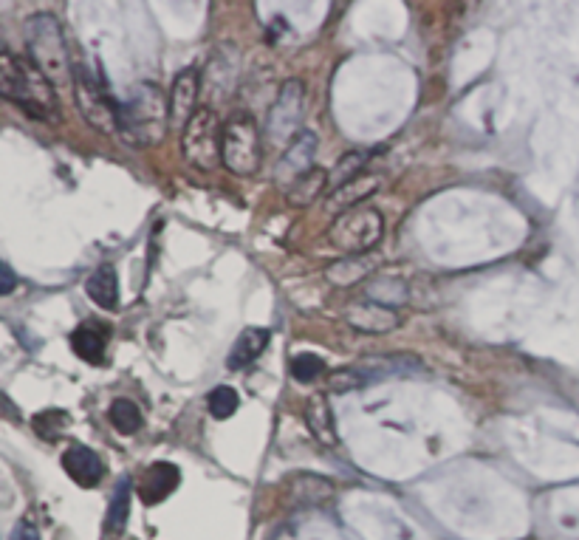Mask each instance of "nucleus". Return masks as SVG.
Wrapping results in <instances>:
<instances>
[{"label": "nucleus", "instance_id": "26", "mask_svg": "<svg viewBox=\"0 0 579 540\" xmlns=\"http://www.w3.org/2000/svg\"><path fill=\"white\" fill-rule=\"evenodd\" d=\"M108 416H111V425L116 427V433H122V436H133L145 425L142 410L136 408V402H130V399H116L111 410H108Z\"/></svg>", "mask_w": 579, "mask_h": 540}, {"label": "nucleus", "instance_id": "30", "mask_svg": "<svg viewBox=\"0 0 579 540\" xmlns=\"http://www.w3.org/2000/svg\"><path fill=\"white\" fill-rule=\"evenodd\" d=\"M362 382H365V371H359V368H339V371H334L331 379H328V388L337 393H345L359 388Z\"/></svg>", "mask_w": 579, "mask_h": 540}, {"label": "nucleus", "instance_id": "8", "mask_svg": "<svg viewBox=\"0 0 579 540\" xmlns=\"http://www.w3.org/2000/svg\"><path fill=\"white\" fill-rule=\"evenodd\" d=\"M303 116H306V82L286 80L274 97L269 116H266V131L272 142H291L303 133Z\"/></svg>", "mask_w": 579, "mask_h": 540}, {"label": "nucleus", "instance_id": "2", "mask_svg": "<svg viewBox=\"0 0 579 540\" xmlns=\"http://www.w3.org/2000/svg\"><path fill=\"white\" fill-rule=\"evenodd\" d=\"M170 131L167 94L156 82H139L125 102H119V136L128 148H153Z\"/></svg>", "mask_w": 579, "mask_h": 540}, {"label": "nucleus", "instance_id": "16", "mask_svg": "<svg viewBox=\"0 0 579 540\" xmlns=\"http://www.w3.org/2000/svg\"><path fill=\"white\" fill-rule=\"evenodd\" d=\"M334 495V484L322 475L297 473L286 481V501L291 507H320Z\"/></svg>", "mask_w": 579, "mask_h": 540}, {"label": "nucleus", "instance_id": "3", "mask_svg": "<svg viewBox=\"0 0 579 540\" xmlns=\"http://www.w3.org/2000/svg\"><path fill=\"white\" fill-rule=\"evenodd\" d=\"M29 60L40 68L54 85H74V63L68 57L63 26L54 15H34L26 26Z\"/></svg>", "mask_w": 579, "mask_h": 540}, {"label": "nucleus", "instance_id": "18", "mask_svg": "<svg viewBox=\"0 0 579 540\" xmlns=\"http://www.w3.org/2000/svg\"><path fill=\"white\" fill-rule=\"evenodd\" d=\"M328 184H331V173L322 170V167H311L308 173H303V176L286 190V204H289V207H297V210L311 207L317 198L325 196Z\"/></svg>", "mask_w": 579, "mask_h": 540}, {"label": "nucleus", "instance_id": "24", "mask_svg": "<svg viewBox=\"0 0 579 540\" xmlns=\"http://www.w3.org/2000/svg\"><path fill=\"white\" fill-rule=\"evenodd\" d=\"M365 300L382 303V306H402L407 303V283L402 278H379L368 283L365 289Z\"/></svg>", "mask_w": 579, "mask_h": 540}, {"label": "nucleus", "instance_id": "31", "mask_svg": "<svg viewBox=\"0 0 579 540\" xmlns=\"http://www.w3.org/2000/svg\"><path fill=\"white\" fill-rule=\"evenodd\" d=\"M17 289V275L6 266V263H0V297L12 295Z\"/></svg>", "mask_w": 579, "mask_h": 540}, {"label": "nucleus", "instance_id": "20", "mask_svg": "<svg viewBox=\"0 0 579 540\" xmlns=\"http://www.w3.org/2000/svg\"><path fill=\"white\" fill-rule=\"evenodd\" d=\"M85 292L99 309H116L119 306V275H116V269L113 266H99L97 272L85 280Z\"/></svg>", "mask_w": 579, "mask_h": 540}, {"label": "nucleus", "instance_id": "11", "mask_svg": "<svg viewBox=\"0 0 579 540\" xmlns=\"http://www.w3.org/2000/svg\"><path fill=\"white\" fill-rule=\"evenodd\" d=\"M317 148H320V136L314 131H303L297 139H291L289 148L283 150L280 162L274 167V181L277 184H286L289 190L294 181L300 179L303 173H308L311 167H317Z\"/></svg>", "mask_w": 579, "mask_h": 540}, {"label": "nucleus", "instance_id": "10", "mask_svg": "<svg viewBox=\"0 0 579 540\" xmlns=\"http://www.w3.org/2000/svg\"><path fill=\"white\" fill-rule=\"evenodd\" d=\"M198 97H201V71L195 66L178 71L170 97H167L173 131H184L190 125V119L198 114Z\"/></svg>", "mask_w": 579, "mask_h": 540}, {"label": "nucleus", "instance_id": "14", "mask_svg": "<svg viewBox=\"0 0 579 540\" xmlns=\"http://www.w3.org/2000/svg\"><path fill=\"white\" fill-rule=\"evenodd\" d=\"M376 190H379V176L362 173V176H356L354 181L342 184V187H337V190L331 193V198L325 201V213L331 215V218L351 213L356 207H362V201L373 196Z\"/></svg>", "mask_w": 579, "mask_h": 540}, {"label": "nucleus", "instance_id": "9", "mask_svg": "<svg viewBox=\"0 0 579 540\" xmlns=\"http://www.w3.org/2000/svg\"><path fill=\"white\" fill-rule=\"evenodd\" d=\"M238 71H241V66H238V49L235 46H226V49H218L212 54L204 74H201V85H204V94H207L204 108L218 111V105L235 94Z\"/></svg>", "mask_w": 579, "mask_h": 540}, {"label": "nucleus", "instance_id": "19", "mask_svg": "<svg viewBox=\"0 0 579 540\" xmlns=\"http://www.w3.org/2000/svg\"><path fill=\"white\" fill-rule=\"evenodd\" d=\"M376 261L368 255H345L342 261H334L325 269V280L337 289H351L359 280H365L373 275Z\"/></svg>", "mask_w": 579, "mask_h": 540}, {"label": "nucleus", "instance_id": "17", "mask_svg": "<svg viewBox=\"0 0 579 540\" xmlns=\"http://www.w3.org/2000/svg\"><path fill=\"white\" fill-rule=\"evenodd\" d=\"M269 343H272V331H269V328L249 326L241 337L235 340V345H232L226 365H229L232 371H241V368H246V365H252V362L258 360L260 354L269 348Z\"/></svg>", "mask_w": 579, "mask_h": 540}, {"label": "nucleus", "instance_id": "23", "mask_svg": "<svg viewBox=\"0 0 579 540\" xmlns=\"http://www.w3.org/2000/svg\"><path fill=\"white\" fill-rule=\"evenodd\" d=\"M128 515H130V481L128 478H122V481H119V487H116V492H113L111 507H108L105 535H108V538L122 535V532H125V526H128Z\"/></svg>", "mask_w": 579, "mask_h": 540}, {"label": "nucleus", "instance_id": "25", "mask_svg": "<svg viewBox=\"0 0 579 540\" xmlns=\"http://www.w3.org/2000/svg\"><path fill=\"white\" fill-rule=\"evenodd\" d=\"M373 153H376V150H351V153H345V156L334 164V170H331V184H334V190L342 187V184H348V181H354L356 176H362L368 162L373 159Z\"/></svg>", "mask_w": 579, "mask_h": 540}, {"label": "nucleus", "instance_id": "7", "mask_svg": "<svg viewBox=\"0 0 579 540\" xmlns=\"http://www.w3.org/2000/svg\"><path fill=\"white\" fill-rule=\"evenodd\" d=\"M71 88H74V99H77L82 119L94 131L105 133V136L119 133V102L108 97V91L77 63H74V85Z\"/></svg>", "mask_w": 579, "mask_h": 540}, {"label": "nucleus", "instance_id": "5", "mask_svg": "<svg viewBox=\"0 0 579 540\" xmlns=\"http://www.w3.org/2000/svg\"><path fill=\"white\" fill-rule=\"evenodd\" d=\"M325 238L345 255H368L385 238V215L370 204H362L351 213L334 218Z\"/></svg>", "mask_w": 579, "mask_h": 540}, {"label": "nucleus", "instance_id": "29", "mask_svg": "<svg viewBox=\"0 0 579 540\" xmlns=\"http://www.w3.org/2000/svg\"><path fill=\"white\" fill-rule=\"evenodd\" d=\"M325 374V360L317 357V354H297L294 360H291V377L297 379V382H314V379H320Z\"/></svg>", "mask_w": 579, "mask_h": 540}, {"label": "nucleus", "instance_id": "21", "mask_svg": "<svg viewBox=\"0 0 579 540\" xmlns=\"http://www.w3.org/2000/svg\"><path fill=\"white\" fill-rule=\"evenodd\" d=\"M306 425L320 444H325V447H334V444H337L334 419H331V408H328L325 396H311V399H308Z\"/></svg>", "mask_w": 579, "mask_h": 540}, {"label": "nucleus", "instance_id": "32", "mask_svg": "<svg viewBox=\"0 0 579 540\" xmlns=\"http://www.w3.org/2000/svg\"><path fill=\"white\" fill-rule=\"evenodd\" d=\"M12 540H40V535H37V529L32 524H17Z\"/></svg>", "mask_w": 579, "mask_h": 540}, {"label": "nucleus", "instance_id": "1", "mask_svg": "<svg viewBox=\"0 0 579 540\" xmlns=\"http://www.w3.org/2000/svg\"><path fill=\"white\" fill-rule=\"evenodd\" d=\"M0 97L43 122H60V99L54 82L29 57H17L0 46Z\"/></svg>", "mask_w": 579, "mask_h": 540}, {"label": "nucleus", "instance_id": "4", "mask_svg": "<svg viewBox=\"0 0 579 540\" xmlns=\"http://www.w3.org/2000/svg\"><path fill=\"white\" fill-rule=\"evenodd\" d=\"M224 148V122L218 111L212 108H198V114L190 119V125L181 131V156L198 173H212L218 170Z\"/></svg>", "mask_w": 579, "mask_h": 540}, {"label": "nucleus", "instance_id": "22", "mask_svg": "<svg viewBox=\"0 0 579 540\" xmlns=\"http://www.w3.org/2000/svg\"><path fill=\"white\" fill-rule=\"evenodd\" d=\"M71 345H74L77 357H82L85 362H102L105 345H108V334L97 326H80L71 334Z\"/></svg>", "mask_w": 579, "mask_h": 540}, {"label": "nucleus", "instance_id": "15", "mask_svg": "<svg viewBox=\"0 0 579 540\" xmlns=\"http://www.w3.org/2000/svg\"><path fill=\"white\" fill-rule=\"evenodd\" d=\"M63 470L80 487H97L105 475V464L97 453L85 444H71L63 453Z\"/></svg>", "mask_w": 579, "mask_h": 540}, {"label": "nucleus", "instance_id": "13", "mask_svg": "<svg viewBox=\"0 0 579 540\" xmlns=\"http://www.w3.org/2000/svg\"><path fill=\"white\" fill-rule=\"evenodd\" d=\"M181 484V473H178L176 464L170 461H156L145 470V475L139 478V498L145 501L147 507L167 501L176 487Z\"/></svg>", "mask_w": 579, "mask_h": 540}, {"label": "nucleus", "instance_id": "27", "mask_svg": "<svg viewBox=\"0 0 579 540\" xmlns=\"http://www.w3.org/2000/svg\"><path fill=\"white\" fill-rule=\"evenodd\" d=\"M68 425H71V416L65 410H43V413H37L32 419L34 433L43 436L46 442H57Z\"/></svg>", "mask_w": 579, "mask_h": 540}, {"label": "nucleus", "instance_id": "12", "mask_svg": "<svg viewBox=\"0 0 579 540\" xmlns=\"http://www.w3.org/2000/svg\"><path fill=\"white\" fill-rule=\"evenodd\" d=\"M345 323L359 331V334H370V337H382L402 326V314L393 306H382L373 300H359L351 303L345 311Z\"/></svg>", "mask_w": 579, "mask_h": 540}, {"label": "nucleus", "instance_id": "6", "mask_svg": "<svg viewBox=\"0 0 579 540\" xmlns=\"http://www.w3.org/2000/svg\"><path fill=\"white\" fill-rule=\"evenodd\" d=\"M224 167L232 176H255L263 162L260 150V128L252 114H235L224 125V148H221Z\"/></svg>", "mask_w": 579, "mask_h": 540}, {"label": "nucleus", "instance_id": "28", "mask_svg": "<svg viewBox=\"0 0 579 540\" xmlns=\"http://www.w3.org/2000/svg\"><path fill=\"white\" fill-rule=\"evenodd\" d=\"M241 405V396L235 388H229V385H218L215 391L207 396V408L215 419H229L235 410Z\"/></svg>", "mask_w": 579, "mask_h": 540}]
</instances>
